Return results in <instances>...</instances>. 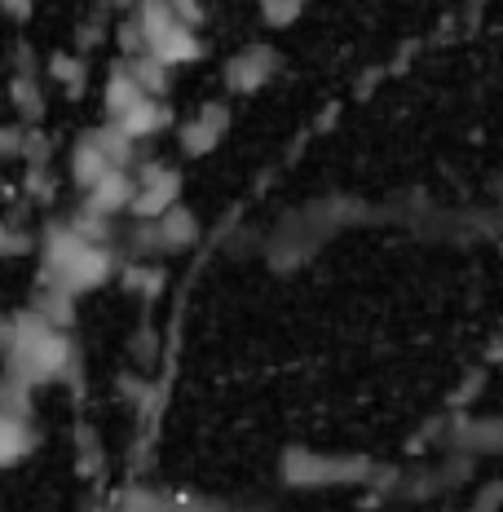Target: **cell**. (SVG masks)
Wrapping results in <instances>:
<instances>
[{
    "label": "cell",
    "mask_w": 503,
    "mask_h": 512,
    "mask_svg": "<svg viewBox=\"0 0 503 512\" xmlns=\"http://www.w3.org/2000/svg\"><path fill=\"white\" fill-rule=\"evenodd\" d=\"M142 102V89L133 84V76H128L124 62H115L111 76H106V89H102V106H106V120H120V115L128 111V106Z\"/></svg>",
    "instance_id": "9a60e30c"
},
{
    "label": "cell",
    "mask_w": 503,
    "mask_h": 512,
    "mask_svg": "<svg viewBox=\"0 0 503 512\" xmlns=\"http://www.w3.org/2000/svg\"><path fill=\"white\" fill-rule=\"evenodd\" d=\"M199 217L190 208H168L164 217L155 221H133L124 234V248L133 261H151V256H177V252H190L199 243Z\"/></svg>",
    "instance_id": "3957f363"
},
{
    "label": "cell",
    "mask_w": 503,
    "mask_h": 512,
    "mask_svg": "<svg viewBox=\"0 0 503 512\" xmlns=\"http://www.w3.org/2000/svg\"><path fill=\"white\" fill-rule=\"evenodd\" d=\"M106 173H115V164L106 159V151L98 142H93V133H84L76 146H71V181H76L80 190H89L93 181H102Z\"/></svg>",
    "instance_id": "7c38bea8"
},
{
    "label": "cell",
    "mask_w": 503,
    "mask_h": 512,
    "mask_svg": "<svg viewBox=\"0 0 503 512\" xmlns=\"http://www.w3.org/2000/svg\"><path fill=\"white\" fill-rule=\"evenodd\" d=\"M31 393L36 389L0 376V468L23 464L27 455L36 451V442H40L36 424H31V411H36Z\"/></svg>",
    "instance_id": "277c9868"
},
{
    "label": "cell",
    "mask_w": 503,
    "mask_h": 512,
    "mask_svg": "<svg viewBox=\"0 0 503 512\" xmlns=\"http://www.w3.org/2000/svg\"><path fill=\"white\" fill-rule=\"evenodd\" d=\"M49 71H53V80L67 84V93H80V80L89 76V62L76 58V53H58V58L49 62Z\"/></svg>",
    "instance_id": "d6986e66"
},
{
    "label": "cell",
    "mask_w": 503,
    "mask_h": 512,
    "mask_svg": "<svg viewBox=\"0 0 503 512\" xmlns=\"http://www.w3.org/2000/svg\"><path fill=\"white\" fill-rule=\"evenodd\" d=\"M115 40H120V53H124V58H137V53H146V40H142V31L133 27V18H124L120 31H115Z\"/></svg>",
    "instance_id": "44dd1931"
},
{
    "label": "cell",
    "mask_w": 503,
    "mask_h": 512,
    "mask_svg": "<svg viewBox=\"0 0 503 512\" xmlns=\"http://www.w3.org/2000/svg\"><path fill=\"white\" fill-rule=\"evenodd\" d=\"M120 512H173V490H155V486H133L120 499Z\"/></svg>",
    "instance_id": "ac0fdd59"
},
{
    "label": "cell",
    "mask_w": 503,
    "mask_h": 512,
    "mask_svg": "<svg viewBox=\"0 0 503 512\" xmlns=\"http://www.w3.org/2000/svg\"><path fill=\"white\" fill-rule=\"evenodd\" d=\"M177 204H181V173L173 164H164V159H142V164H133V204H128V217L155 221Z\"/></svg>",
    "instance_id": "5b68a950"
},
{
    "label": "cell",
    "mask_w": 503,
    "mask_h": 512,
    "mask_svg": "<svg viewBox=\"0 0 503 512\" xmlns=\"http://www.w3.org/2000/svg\"><path fill=\"white\" fill-rule=\"evenodd\" d=\"M128 18H133V27L142 31L146 49L155 45L159 36H164L168 27H177L173 9H168V0H133V9H128Z\"/></svg>",
    "instance_id": "5bb4252c"
},
{
    "label": "cell",
    "mask_w": 503,
    "mask_h": 512,
    "mask_svg": "<svg viewBox=\"0 0 503 512\" xmlns=\"http://www.w3.org/2000/svg\"><path fill=\"white\" fill-rule=\"evenodd\" d=\"M146 53H155V58L164 62L168 71H177V67H186V62H199L203 53H208V45L199 40V31H190V27L177 23V27H168Z\"/></svg>",
    "instance_id": "8fae6325"
},
{
    "label": "cell",
    "mask_w": 503,
    "mask_h": 512,
    "mask_svg": "<svg viewBox=\"0 0 503 512\" xmlns=\"http://www.w3.org/2000/svg\"><path fill=\"white\" fill-rule=\"evenodd\" d=\"M128 204H133V168H115L84 190V208L102 212V217H124Z\"/></svg>",
    "instance_id": "9c48e42d"
},
{
    "label": "cell",
    "mask_w": 503,
    "mask_h": 512,
    "mask_svg": "<svg viewBox=\"0 0 503 512\" xmlns=\"http://www.w3.org/2000/svg\"><path fill=\"white\" fill-rule=\"evenodd\" d=\"M115 274H120V283L128 287V292H142V296H159L164 292V283H168V274L159 270L155 261H128Z\"/></svg>",
    "instance_id": "2e32d148"
},
{
    "label": "cell",
    "mask_w": 503,
    "mask_h": 512,
    "mask_svg": "<svg viewBox=\"0 0 503 512\" xmlns=\"http://www.w3.org/2000/svg\"><path fill=\"white\" fill-rule=\"evenodd\" d=\"M128 76L142 89V98H168V84H173V71L155 58V53H137V58H124Z\"/></svg>",
    "instance_id": "4fadbf2b"
},
{
    "label": "cell",
    "mask_w": 503,
    "mask_h": 512,
    "mask_svg": "<svg viewBox=\"0 0 503 512\" xmlns=\"http://www.w3.org/2000/svg\"><path fill=\"white\" fill-rule=\"evenodd\" d=\"M446 446L468 460L477 455H503V415H481V420H455L446 433Z\"/></svg>",
    "instance_id": "ba28073f"
},
{
    "label": "cell",
    "mask_w": 503,
    "mask_h": 512,
    "mask_svg": "<svg viewBox=\"0 0 503 512\" xmlns=\"http://www.w3.org/2000/svg\"><path fill=\"white\" fill-rule=\"evenodd\" d=\"M168 9H173V18L181 27H190V31H199L203 27V0H168Z\"/></svg>",
    "instance_id": "ffe728a7"
},
{
    "label": "cell",
    "mask_w": 503,
    "mask_h": 512,
    "mask_svg": "<svg viewBox=\"0 0 503 512\" xmlns=\"http://www.w3.org/2000/svg\"><path fill=\"white\" fill-rule=\"evenodd\" d=\"M495 199H503V177L495 181Z\"/></svg>",
    "instance_id": "7402d4cb"
},
{
    "label": "cell",
    "mask_w": 503,
    "mask_h": 512,
    "mask_svg": "<svg viewBox=\"0 0 503 512\" xmlns=\"http://www.w3.org/2000/svg\"><path fill=\"white\" fill-rule=\"evenodd\" d=\"M274 76H278V49L265 45V40H248V45L226 62V71H221V80H226L230 93H256Z\"/></svg>",
    "instance_id": "8992f818"
},
{
    "label": "cell",
    "mask_w": 503,
    "mask_h": 512,
    "mask_svg": "<svg viewBox=\"0 0 503 512\" xmlns=\"http://www.w3.org/2000/svg\"><path fill=\"white\" fill-rule=\"evenodd\" d=\"M115 124H120L124 133L133 137V142H146V137L173 128V106H168V98H142L137 106H128V111Z\"/></svg>",
    "instance_id": "30bf717a"
},
{
    "label": "cell",
    "mask_w": 503,
    "mask_h": 512,
    "mask_svg": "<svg viewBox=\"0 0 503 512\" xmlns=\"http://www.w3.org/2000/svg\"><path fill=\"white\" fill-rule=\"evenodd\" d=\"M230 124H234V120H230V106H226V102H203L199 111L177 128L181 151H186L190 159L212 155V151H217V146L230 137Z\"/></svg>",
    "instance_id": "52a82bcc"
},
{
    "label": "cell",
    "mask_w": 503,
    "mask_h": 512,
    "mask_svg": "<svg viewBox=\"0 0 503 512\" xmlns=\"http://www.w3.org/2000/svg\"><path fill=\"white\" fill-rule=\"evenodd\" d=\"M256 9H261V23L270 31H287L292 23H301L309 0H256Z\"/></svg>",
    "instance_id": "e0dca14e"
},
{
    "label": "cell",
    "mask_w": 503,
    "mask_h": 512,
    "mask_svg": "<svg viewBox=\"0 0 503 512\" xmlns=\"http://www.w3.org/2000/svg\"><path fill=\"white\" fill-rule=\"evenodd\" d=\"M376 460L367 455H323L309 446H287L278 460V482L287 490H331V486H367L376 477Z\"/></svg>",
    "instance_id": "7a4b0ae2"
},
{
    "label": "cell",
    "mask_w": 503,
    "mask_h": 512,
    "mask_svg": "<svg viewBox=\"0 0 503 512\" xmlns=\"http://www.w3.org/2000/svg\"><path fill=\"white\" fill-rule=\"evenodd\" d=\"M362 221H376V208L353 199V195L309 199V204L283 212L270 234H261V256L274 274H292V270H301V265L314 261V256L336 239V230L362 226Z\"/></svg>",
    "instance_id": "6da1fadb"
}]
</instances>
